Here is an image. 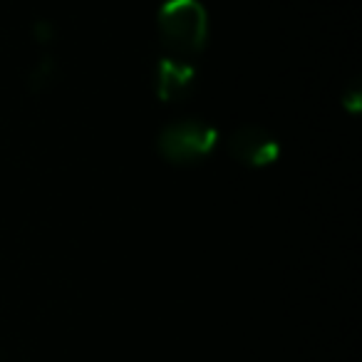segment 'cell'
<instances>
[{
	"label": "cell",
	"instance_id": "6da1fadb",
	"mask_svg": "<svg viewBox=\"0 0 362 362\" xmlns=\"http://www.w3.org/2000/svg\"><path fill=\"white\" fill-rule=\"evenodd\" d=\"M156 23L171 57H194L206 47L209 16L199 0H166Z\"/></svg>",
	"mask_w": 362,
	"mask_h": 362
},
{
	"label": "cell",
	"instance_id": "7a4b0ae2",
	"mask_svg": "<svg viewBox=\"0 0 362 362\" xmlns=\"http://www.w3.org/2000/svg\"><path fill=\"white\" fill-rule=\"evenodd\" d=\"M218 132L199 119L174 122L159 134V154L171 164H194L216 149Z\"/></svg>",
	"mask_w": 362,
	"mask_h": 362
},
{
	"label": "cell",
	"instance_id": "3957f363",
	"mask_svg": "<svg viewBox=\"0 0 362 362\" xmlns=\"http://www.w3.org/2000/svg\"><path fill=\"white\" fill-rule=\"evenodd\" d=\"M228 151L236 161L253 166V169L271 166L281 156V146H278L276 136L256 124H246L233 132L231 139H228Z\"/></svg>",
	"mask_w": 362,
	"mask_h": 362
},
{
	"label": "cell",
	"instance_id": "277c9868",
	"mask_svg": "<svg viewBox=\"0 0 362 362\" xmlns=\"http://www.w3.org/2000/svg\"><path fill=\"white\" fill-rule=\"evenodd\" d=\"M197 80V70L176 57H161L156 65V95L161 102H176L187 97Z\"/></svg>",
	"mask_w": 362,
	"mask_h": 362
},
{
	"label": "cell",
	"instance_id": "5b68a950",
	"mask_svg": "<svg viewBox=\"0 0 362 362\" xmlns=\"http://www.w3.org/2000/svg\"><path fill=\"white\" fill-rule=\"evenodd\" d=\"M52 77H55V62H52L50 57H42L40 65H37V70L30 75V87L35 92L47 90V85L52 82Z\"/></svg>",
	"mask_w": 362,
	"mask_h": 362
},
{
	"label": "cell",
	"instance_id": "8992f818",
	"mask_svg": "<svg viewBox=\"0 0 362 362\" xmlns=\"http://www.w3.org/2000/svg\"><path fill=\"white\" fill-rule=\"evenodd\" d=\"M362 92H360V87H352L350 92H345V97H342V107H345L350 115H357L360 112V107H362Z\"/></svg>",
	"mask_w": 362,
	"mask_h": 362
}]
</instances>
